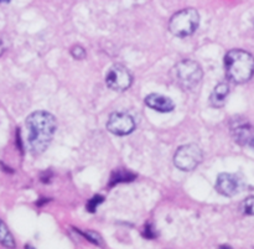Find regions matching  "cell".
<instances>
[{
    "instance_id": "cell-10",
    "label": "cell",
    "mask_w": 254,
    "mask_h": 249,
    "mask_svg": "<svg viewBox=\"0 0 254 249\" xmlns=\"http://www.w3.org/2000/svg\"><path fill=\"white\" fill-rule=\"evenodd\" d=\"M145 104L149 108L154 109L156 112H160V113H169V112H171L175 108L173 99L158 93H151L146 96Z\"/></svg>"
},
{
    "instance_id": "cell-4",
    "label": "cell",
    "mask_w": 254,
    "mask_h": 249,
    "mask_svg": "<svg viewBox=\"0 0 254 249\" xmlns=\"http://www.w3.org/2000/svg\"><path fill=\"white\" fill-rule=\"evenodd\" d=\"M176 83L185 91H191L200 84L203 72L200 64L192 60H183L174 68Z\"/></svg>"
},
{
    "instance_id": "cell-13",
    "label": "cell",
    "mask_w": 254,
    "mask_h": 249,
    "mask_svg": "<svg viewBox=\"0 0 254 249\" xmlns=\"http://www.w3.org/2000/svg\"><path fill=\"white\" fill-rule=\"evenodd\" d=\"M0 243L9 249H15V247H16L14 237H12L9 228L6 227V225L1 220H0Z\"/></svg>"
},
{
    "instance_id": "cell-21",
    "label": "cell",
    "mask_w": 254,
    "mask_h": 249,
    "mask_svg": "<svg viewBox=\"0 0 254 249\" xmlns=\"http://www.w3.org/2000/svg\"><path fill=\"white\" fill-rule=\"evenodd\" d=\"M25 249H35V248H32L31 246H26V247H25Z\"/></svg>"
},
{
    "instance_id": "cell-12",
    "label": "cell",
    "mask_w": 254,
    "mask_h": 249,
    "mask_svg": "<svg viewBox=\"0 0 254 249\" xmlns=\"http://www.w3.org/2000/svg\"><path fill=\"white\" fill-rule=\"evenodd\" d=\"M135 174L130 173L127 170H114L112 173L111 180H109V187L117 185L119 183H130V181L135 180Z\"/></svg>"
},
{
    "instance_id": "cell-16",
    "label": "cell",
    "mask_w": 254,
    "mask_h": 249,
    "mask_svg": "<svg viewBox=\"0 0 254 249\" xmlns=\"http://www.w3.org/2000/svg\"><path fill=\"white\" fill-rule=\"evenodd\" d=\"M71 55L73 59L78 60L79 61V60L86 59L87 52H86V50L81 46V45H74V46L71 49Z\"/></svg>"
},
{
    "instance_id": "cell-1",
    "label": "cell",
    "mask_w": 254,
    "mask_h": 249,
    "mask_svg": "<svg viewBox=\"0 0 254 249\" xmlns=\"http://www.w3.org/2000/svg\"><path fill=\"white\" fill-rule=\"evenodd\" d=\"M57 128L56 118L46 111H36L26 118L27 145L35 155L42 154L51 143Z\"/></svg>"
},
{
    "instance_id": "cell-15",
    "label": "cell",
    "mask_w": 254,
    "mask_h": 249,
    "mask_svg": "<svg viewBox=\"0 0 254 249\" xmlns=\"http://www.w3.org/2000/svg\"><path fill=\"white\" fill-rule=\"evenodd\" d=\"M103 201H104V197L102 195L93 196V197H92L91 200L88 201V203H87V211H88V212H91V213L96 212L97 207H98V206L101 205Z\"/></svg>"
},
{
    "instance_id": "cell-18",
    "label": "cell",
    "mask_w": 254,
    "mask_h": 249,
    "mask_svg": "<svg viewBox=\"0 0 254 249\" xmlns=\"http://www.w3.org/2000/svg\"><path fill=\"white\" fill-rule=\"evenodd\" d=\"M144 237L149 238V240H153L156 237V233L154 232V228L151 225L145 226V230H144Z\"/></svg>"
},
{
    "instance_id": "cell-6",
    "label": "cell",
    "mask_w": 254,
    "mask_h": 249,
    "mask_svg": "<svg viewBox=\"0 0 254 249\" xmlns=\"http://www.w3.org/2000/svg\"><path fill=\"white\" fill-rule=\"evenodd\" d=\"M133 77L127 67L123 64H114L108 69L106 76V83L116 92H124L131 86Z\"/></svg>"
},
{
    "instance_id": "cell-9",
    "label": "cell",
    "mask_w": 254,
    "mask_h": 249,
    "mask_svg": "<svg viewBox=\"0 0 254 249\" xmlns=\"http://www.w3.org/2000/svg\"><path fill=\"white\" fill-rule=\"evenodd\" d=\"M231 131L236 143L254 149V128L246 119L237 118L231 123Z\"/></svg>"
},
{
    "instance_id": "cell-14",
    "label": "cell",
    "mask_w": 254,
    "mask_h": 249,
    "mask_svg": "<svg viewBox=\"0 0 254 249\" xmlns=\"http://www.w3.org/2000/svg\"><path fill=\"white\" fill-rule=\"evenodd\" d=\"M79 233H81L82 236H84L88 241H91L92 243H94V245L99 246V247H103L104 246L103 238H102L98 233L94 232V231H79Z\"/></svg>"
},
{
    "instance_id": "cell-7",
    "label": "cell",
    "mask_w": 254,
    "mask_h": 249,
    "mask_svg": "<svg viewBox=\"0 0 254 249\" xmlns=\"http://www.w3.org/2000/svg\"><path fill=\"white\" fill-rule=\"evenodd\" d=\"M107 129L114 135H128L135 129V121L130 114L124 113V112H114L109 116Z\"/></svg>"
},
{
    "instance_id": "cell-5",
    "label": "cell",
    "mask_w": 254,
    "mask_h": 249,
    "mask_svg": "<svg viewBox=\"0 0 254 249\" xmlns=\"http://www.w3.org/2000/svg\"><path fill=\"white\" fill-rule=\"evenodd\" d=\"M203 159V153L197 144H186L180 146L174 155V164L181 171H192Z\"/></svg>"
},
{
    "instance_id": "cell-2",
    "label": "cell",
    "mask_w": 254,
    "mask_h": 249,
    "mask_svg": "<svg viewBox=\"0 0 254 249\" xmlns=\"http://www.w3.org/2000/svg\"><path fill=\"white\" fill-rule=\"evenodd\" d=\"M225 68L231 81L246 83L254 74V57L245 50H231L225 56Z\"/></svg>"
},
{
    "instance_id": "cell-20",
    "label": "cell",
    "mask_w": 254,
    "mask_h": 249,
    "mask_svg": "<svg viewBox=\"0 0 254 249\" xmlns=\"http://www.w3.org/2000/svg\"><path fill=\"white\" fill-rule=\"evenodd\" d=\"M220 249H232L230 247V246H221Z\"/></svg>"
},
{
    "instance_id": "cell-19",
    "label": "cell",
    "mask_w": 254,
    "mask_h": 249,
    "mask_svg": "<svg viewBox=\"0 0 254 249\" xmlns=\"http://www.w3.org/2000/svg\"><path fill=\"white\" fill-rule=\"evenodd\" d=\"M6 47H7V44H6V42H5V40L0 37V56H1V55L4 54L5 50H6Z\"/></svg>"
},
{
    "instance_id": "cell-8",
    "label": "cell",
    "mask_w": 254,
    "mask_h": 249,
    "mask_svg": "<svg viewBox=\"0 0 254 249\" xmlns=\"http://www.w3.org/2000/svg\"><path fill=\"white\" fill-rule=\"evenodd\" d=\"M245 183L241 175L238 174H228L222 173L218 175L217 181H216V190L223 196L232 197L242 191Z\"/></svg>"
},
{
    "instance_id": "cell-11",
    "label": "cell",
    "mask_w": 254,
    "mask_h": 249,
    "mask_svg": "<svg viewBox=\"0 0 254 249\" xmlns=\"http://www.w3.org/2000/svg\"><path fill=\"white\" fill-rule=\"evenodd\" d=\"M228 94H230V86L227 83H218L211 93L210 104L215 108H221L226 104Z\"/></svg>"
},
{
    "instance_id": "cell-17",
    "label": "cell",
    "mask_w": 254,
    "mask_h": 249,
    "mask_svg": "<svg viewBox=\"0 0 254 249\" xmlns=\"http://www.w3.org/2000/svg\"><path fill=\"white\" fill-rule=\"evenodd\" d=\"M243 212L246 215H251L254 216V196H251V197H247L243 202Z\"/></svg>"
},
{
    "instance_id": "cell-3",
    "label": "cell",
    "mask_w": 254,
    "mask_h": 249,
    "mask_svg": "<svg viewBox=\"0 0 254 249\" xmlns=\"http://www.w3.org/2000/svg\"><path fill=\"white\" fill-rule=\"evenodd\" d=\"M200 24V14L193 7L180 10L171 16L169 30L174 36L186 37L192 35Z\"/></svg>"
}]
</instances>
